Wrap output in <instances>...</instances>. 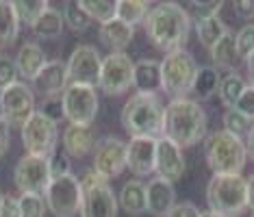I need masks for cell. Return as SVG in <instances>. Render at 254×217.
<instances>
[{
  "mask_svg": "<svg viewBox=\"0 0 254 217\" xmlns=\"http://www.w3.org/2000/svg\"><path fill=\"white\" fill-rule=\"evenodd\" d=\"M42 115H46L48 119H53L55 124H59L63 119V105H61V98H44L42 107L37 108Z\"/></svg>",
  "mask_w": 254,
  "mask_h": 217,
  "instance_id": "obj_41",
  "label": "cell"
},
{
  "mask_svg": "<svg viewBox=\"0 0 254 217\" xmlns=\"http://www.w3.org/2000/svg\"><path fill=\"white\" fill-rule=\"evenodd\" d=\"M18 67H15V61L11 56H0V91H4L7 87L18 83Z\"/></svg>",
  "mask_w": 254,
  "mask_h": 217,
  "instance_id": "obj_39",
  "label": "cell"
},
{
  "mask_svg": "<svg viewBox=\"0 0 254 217\" xmlns=\"http://www.w3.org/2000/svg\"><path fill=\"white\" fill-rule=\"evenodd\" d=\"M146 204H148V213L157 215V217H167L172 209L176 207V191L174 185L167 182L163 178H152L146 185Z\"/></svg>",
  "mask_w": 254,
  "mask_h": 217,
  "instance_id": "obj_19",
  "label": "cell"
},
{
  "mask_svg": "<svg viewBox=\"0 0 254 217\" xmlns=\"http://www.w3.org/2000/svg\"><path fill=\"white\" fill-rule=\"evenodd\" d=\"M20 33V20L15 15L13 2L0 0V48H9L15 44Z\"/></svg>",
  "mask_w": 254,
  "mask_h": 217,
  "instance_id": "obj_25",
  "label": "cell"
},
{
  "mask_svg": "<svg viewBox=\"0 0 254 217\" xmlns=\"http://www.w3.org/2000/svg\"><path fill=\"white\" fill-rule=\"evenodd\" d=\"M80 180L83 189V204H80V217H118V198L113 189L94 167L87 169Z\"/></svg>",
  "mask_w": 254,
  "mask_h": 217,
  "instance_id": "obj_7",
  "label": "cell"
},
{
  "mask_svg": "<svg viewBox=\"0 0 254 217\" xmlns=\"http://www.w3.org/2000/svg\"><path fill=\"white\" fill-rule=\"evenodd\" d=\"M15 67L22 78L33 83V78L39 74V70L46 65V53L42 50V46L35 42H26L15 54Z\"/></svg>",
  "mask_w": 254,
  "mask_h": 217,
  "instance_id": "obj_21",
  "label": "cell"
},
{
  "mask_svg": "<svg viewBox=\"0 0 254 217\" xmlns=\"http://www.w3.org/2000/svg\"><path fill=\"white\" fill-rule=\"evenodd\" d=\"M193 24H195V33H198L200 44L204 46L206 50H211L213 46H215L219 39H222V37L228 33L226 24L219 20V15H215V18H209V20L193 22Z\"/></svg>",
  "mask_w": 254,
  "mask_h": 217,
  "instance_id": "obj_29",
  "label": "cell"
},
{
  "mask_svg": "<svg viewBox=\"0 0 254 217\" xmlns=\"http://www.w3.org/2000/svg\"><path fill=\"white\" fill-rule=\"evenodd\" d=\"M206 204L219 217H241L248 209V180L241 174H213L206 185Z\"/></svg>",
  "mask_w": 254,
  "mask_h": 217,
  "instance_id": "obj_4",
  "label": "cell"
},
{
  "mask_svg": "<svg viewBox=\"0 0 254 217\" xmlns=\"http://www.w3.org/2000/svg\"><path fill=\"white\" fill-rule=\"evenodd\" d=\"M63 105V117L72 126H91L98 115V94L96 87L87 85H67L65 91L61 94Z\"/></svg>",
  "mask_w": 254,
  "mask_h": 217,
  "instance_id": "obj_9",
  "label": "cell"
},
{
  "mask_svg": "<svg viewBox=\"0 0 254 217\" xmlns=\"http://www.w3.org/2000/svg\"><path fill=\"white\" fill-rule=\"evenodd\" d=\"M204 159L213 174H241L246 167L248 150L244 139L222 128L204 139Z\"/></svg>",
  "mask_w": 254,
  "mask_h": 217,
  "instance_id": "obj_5",
  "label": "cell"
},
{
  "mask_svg": "<svg viewBox=\"0 0 254 217\" xmlns=\"http://www.w3.org/2000/svg\"><path fill=\"white\" fill-rule=\"evenodd\" d=\"M98 144L96 133L91 126H67L63 130V152L70 159H83L94 152Z\"/></svg>",
  "mask_w": 254,
  "mask_h": 217,
  "instance_id": "obj_20",
  "label": "cell"
},
{
  "mask_svg": "<svg viewBox=\"0 0 254 217\" xmlns=\"http://www.w3.org/2000/svg\"><path fill=\"white\" fill-rule=\"evenodd\" d=\"M67 85H87L96 87L100 81V67L102 56L98 50L89 44H80L72 50L70 59H67Z\"/></svg>",
  "mask_w": 254,
  "mask_h": 217,
  "instance_id": "obj_14",
  "label": "cell"
},
{
  "mask_svg": "<svg viewBox=\"0 0 254 217\" xmlns=\"http://www.w3.org/2000/svg\"><path fill=\"white\" fill-rule=\"evenodd\" d=\"M44 202L46 209L55 217H76L80 213V204H83L80 180L74 174L50 180L48 189L44 193Z\"/></svg>",
  "mask_w": 254,
  "mask_h": 217,
  "instance_id": "obj_8",
  "label": "cell"
},
{
  "mask_svg": "<svg viewBox=\"0 0 254 217\" xmlns=\"http://www.w3.org/2000/svg\"><path fill=\"white\" fill-rule=\"evenodd\" d=\"M235 108L254 124V87H252V85H250V87H246V91L241 94V98L237 100Z\"/></svg>",
  "mask_w": 254,
  "mask_h": 217,
  "instance_id": "obj_42",
  "label": "cell"
},
{
  "mask_svg": "<svg viewBox=\"0 0 254 217\" xmlns=\"http://www.w3.org/2000/svg\"><path fill=\"white\" fill-rule=\"evenodd\" d=\"M18 202H20V217H44L46 215L44 196L22 193V196L18 198Z\"/></svg>",
  "mask_w": 254,
  "mask_h": 217,
  "instance_id": "obj_36",
  "label": "cell"
},
{
  "mask_svg": "<svg viewBox=\"0 0 254 217\" xmlns=\"http://www.w3.org/2000/svg\"><path fill=\"white\" fill-rule=\"evenodd\" d=\"M148 39L163 53L183 50L191 33V18L187 9L178 2H161L150 9L146 22H143Z\"/></svg>",
  "mask_w": 254,
  "mask_h": 217,
  "instance_id": "obj_1",
  "label": "cell"
},
{
  "mask_svg": "<svg viewBox=\"0 0 254 217\" xmlns=\"http://www.w3.org/2000/svg\"><path fill=\"white\" fill-rule=\"evenodd\" d=\"M200 217H219V215H215V213H211V211H206V213H202Z\"/></svg>",
  "mask_w": 254,
  "mask_h": 217,
  "instance_id": "obj_50",
  "label": "cell"
},
{
  "mask_svg": "<svg viewBox=\"0 0 254 217\" xmlns=\"http://www.w3.org/2000/svg\"><path fill=\"white\" fill-rule=\"evenodd\" d=\"M9 130H11L9 124L0 117V157L9 150Z\"/></svg>",
  "mask_w": 254,
  "mask_h": 217,
  "instance_id": "obj_46",
  "label": "cell"
},
{
  "mask_svg": "<svg viewBox=\"0 0 254 217\" xmlns=\"http://www.w3.org/2000/svg\"><path fill=\"white\" fill-rule=\"evenodd\" d=\"M132 87L137 94H154L161 89V63L154 59H143L135 63Z\"/></svg>",
  "mask_w": 254,
  "mask_h": 217,
  "instance_id": "obj_23",
  "label": "cell"
},
{
  "mask_svg": "<svg viewBox=\"0 0 254 217\" xmlns=\"http://www.w3.org/2000/svg\"><path fill=\"white\" fill-rule=\"evenodd\" d=\"M132 37H135V28L124 24V22L118 18L100 24V42L105 44L111 53H124V48H128Z\"/></svg>",
  "mask_w": 254,
  "mask_h": 217,
  "instance_id": "obj_22",
  "label": "cell"
},
{
  "mask_svg": "<svg viewBox=\"0 0 254 217\" xmlns=\"http://www.w3.org/2000/svg\"><path fill=\"white\" fill-rule=\"evenodd\" d=\"M248 209L254 211V174L248 178Z\"/></svg>",
  "mask_w": 254,
  "mask_h": 217,
  "instance_id": "obj_47",
  "label": "cell"
},
{
  "mask_svg": "<svg viewBox=\"0 0 254 217\" xmlns=\"http://www.w3.org/2000/svg\"><path fill=\"white\" fill-rule=\"evenodd\" d=\"M0 204H2V193H0Z\"/></svg>",
  "mask_w": 254,
  "mask_h": 217,
  "instance_id": "obj_51",
  "label": "cell"
},
{
  "mask_svg": "<svg viewBox=\"0 0 254 217\" xmlns=\"http://www.w3.org/2000/svg\"><path fill=\"white\" fill-rule=\"evenodd\" d=\"M78 4L89 15V20H96L100 24L113 20L115 11H118V2H111V0H80Z\"/></svg>",
  "mask_w": 254,
  "mask_h": 217,
  "instance_id": "obj_31",
  "label": "cell"
},
{
  "mask_svg": "<svg viewBox=\"0 0 254 217\" xmlns=\"http://www.w3.org/2000/svg\"><path fill=\"white\" fill-rule=\"evenodd\" d=\"M48 165H50V178L53 180L72 174V161L65 152H55L53 157L48 159Z\"/></svg>",
  "mask_w": 254,
  "mask_h": 217,
  "instance_id": "obj_40",
  "label": "cell"
},
{
  "mask_svg": "<svg viewBox=\"0 0 254 217\" xmlns=\"http://www.w3.org/2000/svg\"><path fill=\"white\" fill-rule=\"evenodd\" d=\"M202 213L198 211V207L191 202H181V204H176L174 209L167 213V217H200Z\"/></svg>",
  "mask_w": 254,
  "mask_h": 217,
  "instance_id": "obj_43",
  "label": "cell"
},
{
  "mask_svg": "<svg viewBox=\"0 0 254 217\" xmlns=\"http://www.w3.org/2000/svg\"><path fill=\"white\" fill-rule=\"evenodd\" d=\"M22 130V144L26 148V154L33 157L50 159L57 152V144H59V128L53 119L42 115L35 111L28 122L20 128Z\"/></svg>",
  "mask_w": 254,
  "mask_h": 217,
  "instance_id": "obj_10",
  "label": "cell"
},
{
  "mask_svg": "<svg viewBox=\"0 0 254 217\" xmlns=\"http://www.w3.org/2000/svg\"><path fill=\"white\" fill-rule=\"evenodd\" d=\"M246 87H248V85L244 83V78H241L237 72L226 74V76L219 81V87H217V94H219L222 105L228 107V108H235L237 100L241 98V94L246 91Z\"/></svg>",
  "mask_w": 254,
  "mask_h": 217,
  "instance_id": "obj_30",
  "label": "cell"
},
{
  "mask_svg": "<svg viewBox=\"0 0 254 217\" xmlns=\"http://www.w3.org/2000/svg\"><path fill=\"white\" fill-rule=\"evenodd\" d=\"M0 217H20V202H18V198L2 196V204H0Z\"/></svg>",
  "mask_w": 254,
  "mask_h": 217,
  "instance_id": "obj_44",
  "label": "cell"
},
{
  "mask_svg": "<svg viewBox=\"0 0 254 217\" xmlns=\"http://www.w3.org/2000/svg\"><path fill=\"white\" fill-rule=\"evenodd\" d=\"M31 28L35 33V37L39 39H57L63 33V13L48 7Z\"/></svg>",
  "mask_w": 254,
  "mask_h": 217,
  "instance_id": "obj_27",
  "label": "cell"
},
{
  "mask_svg": "<svg viewBox=\"0 0 254 217\" xmlns=\"http://www.w3.org/2000/svg\"><path fill=\"white\" fill-rule=\"evenodd\" d=\"M154 172H157L159 178L172 182V185L176 180H181L185 174L183 150L176 144H172L167 137L157 139V165H154Z\"/></svg>",
  "mask_w": 254,
  "mask_h": 217,
  "instance_id": "obj_17",
  "label": "cell"
},
{
  "mask_svg": "<svg viewBox=\"0 0 254 217\" xmlns=\"http://www.w3.org/2000/svg\"><path fill=\"white\" fill-rule=\"evenodd\" d=\"M165 107L157 94H132L122 108V126L132 137H163Z\"/></svg>",
  "mask_w": 254,
  "mask_h": 217,
  "instance_id": "obj_3",
  "label": "cell"
},
{
  "mask_svg": "<svg viewBox=\"0 0 254 217\" xmlns=\"http://www.w3.org/2000/svg\"><path fill=\"white\" fill-rule=\"evenodd\" d=\"M148 13H150V2H146V0H120L115 18L135 28L139 22H146Z\"/></svg>",
  "mask_w": 254,
  "mask_h": 217,
  "instance_id": "obj_28",
  "label": "cell"
},
{
  "mask_svg": "<svg viewBox=\"0 0 254 217\" xmlns=\"http://www.w3.org/2000/svg\"><path fill=\"white\" fill-rule=\"evenodd\" d=\"M67 87V67L63 61L53 59L46 61V65L33 78V94H42L44 98H61V94Z\"/></svg>",
  "mask_w": 254,
  "mask_h": 217,
  "instance_id": "obj_18",
  "label": "cell"
},
{
  "mask_svg": "<svg viewBox=\"0 0 254 217\" xmlns=\"http://www.w3.org/2000/svg\"><path fill=\"white\" fill-rule=\"evenodd\" d=\"M211 53V59L213 63H215L217 67H224V70H235L237 61H239V53H237V44H235V35L233 33H226L219 42L213 46V48L209 50Z\"/></svg>",
  "mask_w": 254,
  "mask_h": 217,
  "instance_id": "obj_26",
  "label": "cell"
},
{
  "mask_svg": "<svg viewBox=\"0 0 254 217\" xmlns=\"http://www.w3.org/2000/svg\"><path fill=\"white\" fill-rule=\"evenodd\" d=\"M252 126L254 124L246 115H241L237 108H228V111L224 113V130L230 133V135H235V137H239V139L250 133Z\"/></svg>",
  "mask_w": 254,
  "mask_h": 217,
  "instance_id": "obj_35",
  "label": "cell"
},
{
  "mask_svg": "<svg viewBox=\"0 0 254 217\" xmlns=\"http://www.w3.org/2000/svg\"><path fill=\"white\" fill-rule=\"evenodd\" d=\"M132 72H135V63L130 61L128 54L111 53L102 59L98 87L107 96H122L124 91L132 87Z\"/></svg>",
  "mask_w": 254,
  "mask_h": 217,
  "instance_id": "obj_12",
  "label": "cell"
},
{
  "mask_svg": "<svg viewBox=\"0 0 254 217\" xmlns=\"http://www.w3.org/2000/svg\"><path fill=\"white\" fill-rule=\"evenodd\" d=\"M219 87V74L215 67H198V74H195L193 81V91L200 96V98H211L213 94Z\"/></svg>",
  "mask_w": 254,
  "mask_h": 217,
  "instance_id": "obj_32",
  "label": "cell"
},
{
  "mask_svg": "<svg viewBox=\"0 0 254 217\" xmlns=\"http://www.w3.org/2000/svg\"><path fill=\"white\" fill-rule=\"evenodd\" d=\"M157 165V139L132 137L126 144V167L135 176H150Z\"/></svg>",
  "mask_w": 254,
  "mask_h": 217,
  "instance_id": "obj_16",
  "label": "cell"
},
{
  "mask_svg": "<svg viewBox=\"0 0 254 217\" xmlns=\"http://www.w3.org/2000/svg\"><path fill=\"white\" fill-rule=\"evenodd\" d=\"M235 44H237L239 59H248V56L254 53V24H246L241 28L235 35Z\"/></svg>",
  "mask_w": 254,
  "mask_h": 217,
  "instance_id": "obj_38",
  "label": "cell"
},
{
  "mask_svg": "<svg viewBox=\"0 0 254 217\" xmlns=\"http://www.w3.org/2000/svg\"><path fill=\"white\" fill-rule=\"evenodd\" d=\"M35 111V94L26 83L18 81L0 91V117L9 124V128H22Z\"/></svg>",
  "mask_w": 254,
  "mask_h": 217,
  "instance_id": "obj_11",
  "label": "cell"
},
{
  "mask_svg": "<svg viewBox=\"0 0 254 217\" xmlns=\"http://www.w3.org/2000/svg\"><path fill=\"white\" fill-rule=\"evenodd\" d=\"M63 24L70 28L72 33H85L91 24L89 15L80 9L78 2H65L63 7Z\"/></svg>",
  "mask_w": 254,
  "mask_h": 217,
  "instance_id": "obj_34",
  "label": "cell"
},
{
  "mask_svg": "<svg viewBox=\"0 0 254 217\" xmlns=\"http://www.w3.org/2000/svg\"><path fill=\"white\" fill-rule=\"evenodd\" d=\"M224 2H219V0H211V2H198V0H193V2H189V18L193 22H200V20H209V18H215L219 15V9H222Z\"/></svg>",
  "mask_w": 254,
  "mask_h": 217,
  "instance_id": "obj_37",
  "label": "cell"
},
{
  "mask_svg": "<svg viewBox=\"0 0 254 217\" xmlns=\"http://www.w3.org/2000/svg\"><path fill=\"white\" fill-rule=\"evenodd\" d=\"M94 169L105 180H111L126 169V144L109 135L98 139L94 148Z\"/></svg>",
  "mask_w": 254,
  "mask_h": 217,
  "instance_id": "obj_15",
  "label": "cell"
},
{
  "mask_svg": "<svg viewBox=\"0 0 254 217\" xmlns=\"http://www.w3.org/2000/svg\"><path fill=\"white\" fill-rule=\"evenodd\" d=\"M235 13L241 18H254V2L252 0H239L235 2Z\"/></svg>",
  "mask_w": 254,
  "mask_h": 217,
  "instance_id": "obj_45",
  "label": "cell"
},
{
  "mask_svg": "<svg viewBox=\"0 0 254 217\" xmlns=\"http://www.w3.org/2000/svg\"><path fill=\"white\" fill-rule=\"evenodd\" d=\"M50 165L48 159L24 154L13 169V182L20 193H31V196H44L50 185Z\"/></svg>",
  "mask_w": 254,
  "mask_h": 217,
  "instance_id": "obj_13",
  "label": "cell"
},
{
  "mask_svg": "<svg viewBox=\"0 0 254 217\" xmlns=\"http://www.w3.org/2000/svg\"><path fill=\"white\" fill-rule=\"evenodd\" d=\"M246 63H248V74H250V81H252V87H254V53L246 59Z\"/></svg>",
  "mask_w": 254,
  "mask_h": 217,
  "instance_id": "obj_48",
  "label": "cell"
},
{
  "mask_svg": "<svg viewBox=\"0 0 254 217\" xmlns=\"http://www.w3.org/2000/svg\"><path fill=\"white\" fill-rule=\"evenodd\" d=\"M248 146H250V154L254 157V126L250 128V133H248Z\"/></svg>",
  "mask_w": 254,
  "mask_h": 217,
  "instance_id": "obj_49",
  "label": "cell"
},
{
  "mask_svg": "<svg viewBox=\"0 0 254 217\" xmlns=\"http://www.w3.org/2000/svg\"><path fill=\"white\" fill-rule=\"evenodd\" d=\"M252 217H254V211H252Z\"/></svg>",
  "mask_w": 254,
  "mask_h": 217,
  "instance_id": "obj_52",
  "label": "cell"
},
{
  "mask_svg": "<svg viewBox=\"0 0 254 217\" xmlns=\"http://www.w3.org/2000/svg\"><path fill=\"white\" fill-rule=\"evenodd\" d=\"M118 204L122 207L124 213L128 215H143L148 213L146 204V185L141 180H128L124 182V187L120 189Z\"/></svg>",
  "mask_w": 254,
  "mask_h": 217,
  "instance_id": "obj_24",
  "label": "cell"
},
{
  "mask_svg": "<svg viewBox=\"0 0 254 217\" xmlns=\"http://www.w3.org/2000/svg\"><path fill=\"white\" fill-rule=\"evenodd\" d=\"M198 74V63L187 50H174L167 53L161 61V89L174 98H187L193 91V81Z\"/></svg>",
  "mask_w": 254,
  "mask_h": 217,
  "instance_id": "obj_6",
  "label": "cell"
},
{
  "mask_svg": "<svg viewBox=\"0 0 254 217\" xmlns=\"http://www.w3.org/2000/svg\"><path fill=\"white\" fill-rule=\"evenodd\" d=\"M163 137L178 148H191L206 137V113L191 98H174L165 107Z\"/></svg>",
  "mask_w": 254,
  "mask_h": 217,
  "instance_id": "obj_2",
  "label": "cell"
},
{
  "mask_svg": "<svg viewBox=\"0 0 254 217\" xmlns=\"http://www.w3.org/2000/svg\"><path fill=\"white\" fill-rule=\"evenodd\" d=\"M50 4L46 0H15L13 2V9H15V15H18L20 22L33 26L37 22V18L48 9Z\"/></svg>",
  "mask_w": 254,
  "mask_h": 217,
  "instance_id": "obj_33",
  "label": "cell"
}]
</instances>
